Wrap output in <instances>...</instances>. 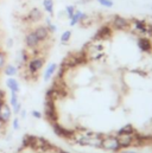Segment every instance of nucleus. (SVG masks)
<instances>
[{"mask_svg": "<svg viewBox=\"0 0 152 153\" xmlns=\"http://www.w3.org/2000/svg\"><path fill=\"white\" fill-rule=\"evenodd\" d=\"M84 53L87 55L88 61H100L105 53L104 51V45L100 42H94L92 40L84 46Z\"/></svg>", "mask_w": 152, "mask_h": 153, "instance_id": "nucleus-1", "label": "nucleus"}, {"mask_svg": "<svg viewBox=\"0 0 152 153\" xmlns=\"http://www.w3.org/2000/svg\"><path fill=\"white\" fill-rule=\"evenodd\" d=\"M133 33H137V35H140V36H152V24L146 23L145 20L143 19H137V18H133L130 20V29Z\"/></svg>", "mask_w": 152, "mask_h": 153, "instance_id": "nucleus-2", "label": "nucleus"}, {"mask_svg": "<svg viewBox=\"0 0 152 153\" xmlns=\"http://www.w3.org/2000/svg\"><path fill=\"white\" fill-rule=\"evenodd\" d=\"M100 149H102L106 152H110V153L120 152L121 151V147H120V144L118 141L116 134L115 135H105V137H102V141H101Z\"/></svg>", "mask_w": 152, "mask_h": 153, "instance_id": "nucleus-3", "label": "nucleus"}, {"mask_svg": "<svg viewBox=\"0 0 152 153\" xmlns=\"http://www.w3.org/2000/svg\"><path fill=\"white\" fill-rule=\"evenodd\" d=\"M44 63H45V59L42 56L31 57L30 61L26 63L28 64V74H30L31 76H35L36 74H38L43 69Z\"/></svg>", "mask_w": 152, "mask_h": 153, "instance_id": "nucleus-4", "label": "nucleus"}, {"mask_svg": "<svg viewBox=\"0 0 152 153\" xmlns=\"http://www.w3.org/2000/svg\"><path fill=\"white\" fill-rule=\"evenodd\" d=\"M51 126H52V129H54L55 134H56L57 137H60V138H64V139L70 140V139H73V138L75 137V134H76L75 131H73V129H69V128H67V127L61 126V125L58 123V121H57V122L51 123Z\"/></svg>", "mask_w": 152, "mask_h": 153, "instance_id": "nucleus-5", "label": "nucleus"}, {"mask_svg": "<svg viewBox=\"0 0 152 153\" xmlns=\"http://www.w3.org/2000/svg\"><path fill=\"white\" fill-rule=\"evenodd\" d=\"M110 25L115 31H127L130 29V20L121 16H114Z\"/></svg>", "mask_w": 152, "mask_h": 153, "instance_id": "nucleus-6", "label": "nucleus"}, {"mask_svg": "<svg viewBox=\"0 0 152 153\" xmlns=\"http://www.w3.org/2000/svg\"><path fill=\"white\" fill-rule=\"evenodd\" d=\"M112 33H113V29L111 27V25L105 24L101 27H99V30L95 32V35L93 37V40L94 42H104V40H107L108 38L112 37Z\"/></svg>", "mask_w": 152, "mask_h": 153, "instance_id": "nucleus-7", "label": "nucleus"}, {"mask_svg": "<svg viewBox=\"0 0 152 153\" xmlns=\"http://www.w3.org/2000/svg\"><path fill=\"white\" fill-rule=\"evenodd\" d=\"M116 138L121 150H127L131 146H134V134H116Z\"/></svg>", "mask_w": 152, "mask_h": 153, "instance_id": "nucleus-8", "label": "nucleus"}, {"mask_svg": "<svg viewBox=\"0 0 152 153\" xmlns=\"http://www.w3.org/2000/svg\"><path fill=\"white\" fill-rule=\"evenodd\" d=\"M40 44H42V42L37 38V36L35 35L34 30L32 31H29L26 33V36H25V45H26V48L29 50L37 49V48L40 46Z\"/></svg>", "mask_w": 152, "mask_h": 153, "instance_id": "nucleus-9", "label": "nucleus"}, {"mask_svg": "<svg viewBox=\"0 0 152 153\" xmlns=\"http://www.w3.org/2000/svg\"><path fill=\"white\" fill-rule=\"evenodd\" d=\"M137 45L139 50L144 53H151L152 52V40L146 36H140L137 40Z\"/></svg>", "mask_w": 152, "mask_h": 153, "instance_id": "nucleus-10", "label": "nucleus"}, {"mask_svg": "<svg viewBox=\"0 0 152 153\" xmlns=\"http://www.w3.org/2000/svg\"><path fill=\"white\" fill-rule=\"evenodd\" d=\"M12 108L8 103H4L1 107H0V121L4 123V125H7L11 119H12Z\"/></svg>", "mask_w": 152, "mask_h": 153, "instance_id": "nucleus-11", "label": "nucleus"}, {"mask_svg": "<svg viewBox=\"0 0 152 153\" xmlns=\"http://www.w3.org/2000/svg\"><path fill=\"white\" fill-rule=\"evenodd\" d=\"M34 32H35V35L37 36V38L42 42V43H44V42H48L49 39H50V32H49V30H48V27L45 26V25H38L37 27L34 30Z\"/></svg>", "mask_w": 152, "mask_h": 153, "instance_id": "nucleus-12", "label": "nucleus"}, {"mask_svg": "<svg viewBox=\"0 0 152 153\" xmlns=\"http://www.w3.org/2000/svg\"><path fill=\"white\" fill-rule=\"evenodd\" d=\"M42 18H43V13H42V11L39 8H37V7L32 8L28 13V16H26V20H29L30 23H37Z\"/></svg>", "mask_w": 152, "mask_h": 153, "instance_id": "nucleus-13", "label": "nucleus"}, {"mask_svg": "<svg viewBox=\"0 0 152 153\" xmlns=\"http://www.w3.org/2000/svg\"><path fill=\"white\" fill-rule=\"evenodd\" d=\"M57 73V64L56 63H50L45 70H44V74H43V78L44 81H49L51 77H54V75Z\"/></svg>", "mask_w": 152, "mask_h": 153, "instance_id": "nucleus-14", "label": "nucleus"}, {"mask_svg": "<svg viewBox=\"0 0 152 153\" xmlns=\"http://www.w3.org/2000/svg\"><path fill=\"white\" fill-rule=\"evenodd\" d=\"M6 87L10 89V91L19 93V90H20V84H19L18 79H16L14 77H8V78H6Z\"/></svg>", "mask_w": 152, "mask_h": 153, "instance_id": "nucleus-15", "label": "nucleus"}, {"mask_svg": "<svg viewBox=\"0 0 152 153\" xmlns=\"http://www.w3.org/2000/svg\"><path fill=\"white\" fill-rule=\"evenodd\" d=\"M45 119L50 122V123H54V122H57L58 121V114H57V109H45Z\"/></svg>", "mask_w": 152, "mask_h": 153, "instance_id": "nucleus-16", "label": "nucleus"}, {"mask_svg": "<svg viewBox=\"0 0 152 153\" xmlns=\"http://www.w3.org/2000/svg\"><path fill=\"white\" fill-rule=\"evenodd\" d=\"M2 73L7 77H13L18 74V68L16 65H13V64H7L2 69Z\"/></svg>", "mask_w": 152, "mask_h": 153, "instance_id": "nucleus-17", "label": "nucleus"}, {"mask_svg": "<svg viewBox=\"0 0 152 153\" xmlns=\"http://www.w3.org/2000/svg\"><path fill=\"white\" fill-rule=\"evenodd\" d=\"M136 133H137V131H136V128H134L131 123L125 125L124 127H121V128L116 132V134H136Z\"/></svg>", "mask_w": 152, "mask_h": 153, "instance_id": "nucleus-18", "label": "nucleus"}, {"mask_svg": "<svg viewBox=\"0 0 152 153\" xmlns=\"http://www.w3.org/2000/svg\"><path fill=\"white\" fill-rule=\"evenodd\" d=\"M83 12L82 11H78V10H76L75 13H74V16L72 17V19H70V26H75V25H77L80 22H81V19H82V17H83Z\"/></svg>", "mask_w": 152, "mask_h": 153, "instance_id": "nucleus-19", "label": "nucleus"}, {"mask_svg": "<svg viewBox=\"0 0 152 153\" xmlns=\"http://www.w3.org/2000/svg\"><path fill=\"white\" fill-rule=\"evenodd\" d=\"M42 5L46 13H49L50 16L54 14V0H43Z\"/></svg>", "mask_w": 152, "mask_h": 153, "instance_id": "nucleus-20", "label": "nucleus"}, {"mask_svg": "<svg viewBox=\"0 0 152 153\" xmlns=\"http://www.w3.org/2000/svg\"><path fill=\"white\" fill-rule=\"evenodd\" d=\"M19 56H20V59H19V61H20V65L26 64V63L30 61V58H31V56H30V53H29L28 50H23V51H20Z\"/></svg>", "mask_w": 152, "mask_h": 153, "instance_id": "nucleus-21", "label": "nucleus"}, {"mask_svg": "<svg viewBox=\"0 0 152 153\" xmlns=\"http://www.w3.org/2000/svg\"><path fill=\"white\" fill-rule=\"evenodd\" d=\"M6 61H7V56H6V52L0 50V71H2V69L5 68L6 65Z\"/></svg>", "mask_w": 152, "mask_h": 153, "instance_id": "nucleus-22", "label": "nucleus"}, {"mask_svg": "<svg viewBox=\"0 0 152 153\" xmlns=\"http://www.w3.org/2000/svg\"><path fill=\"white\" fill-rule=\"evenodd\" d=\"M70 39H72V31H69V30L64 31V32L61 35V42H62L63 44H67Z\"/></svg>", "mask_w": 152, "mask_h": 153, "instance_id": "nucleus-23", "label": "nucleus"}, {"mask_svg": "<svg viewBox=\"0 0 152 153\" xmlns=\"http://www.w3.org/2000/svg\"><path fill=\"white\" fill-rule=\"evenodd\" d=\"M45 22H46V23H45V26L48 27V30H49V32H50V33H54V32H56V31H57V26H56L55 24H52V23L50 22V19H49V18H46V19H45Z\"/></svg>", "mask_w": 152, "mask_h": 153, "instance_id": "nucleus-24", "label": "nucleus"}, {"mask_svg": "<svg viewBox=\"0 0 152 153\" xmlns=\"http://www.w3.org/2000/svg\"><path fill=\"white\" fill-rule=\"evenodd\" d=\"M19 102V99H18V93H14V91H11V99H10V106L13 107L16 106L17 103Z\"/></svg>", "mask_w": 152, "mask_h": 153, "instance_id": "nucleus-25", "label": "nucleus"}, {"mask_svg": "<svg viewBox=\"0 0 152 153\" xmlns=\"http://www.w3.org/2000/svg\"><path fill=\"white\" fill-rule=\"evenodd\" d=\"M75 11H76V7L74 6V5H68V6L66 7V13H67V17H68L69 19H72V17L74 16Z\"/></svg>", "mask_w": 152, "mask_h": 153, "instance_id": "nucleus-26", "label": "nucleus"}, {"mask_svg": "<svg viewBox=\"0 0 152 153\" xmlns=\"http://www.w3.org/2000/svg\"><path fill=\"white\" fill-rule=\"evenodd\" d=\"M101 6H104V7H107V8H111V7H113L114 6V2L112 0H96Z\"/></svg>", "mask_w": 152, "mask_h": 153, "instance_id": "nucleus-27", "label": "nucleus"}, {"mask_svg": "<svg viewBox=\"0 0 152 153\" xmlns=\"http://www.w3.org/2000/svg\"><path fill=\"white\" fill-rule=\"evenodd\" d=\"M12 128L14 131H18L20 128V119H19V116L12 119Z\"/></svg>", "mask_w": 152, "mask_h": 153, "instance_id": "nucleus-28", "label": "nucleus"}, {"mask_svg": "<svg viewBox=\"0 0 152 153\" xmlns=\"http://www.w3.org/2000/svg\"><path fill=\"white\" fill-rule=\"evenodd\" d=\"M11 108H12V112H13L14 114H16V115H19L20 111L23 109V108H22V102L19 101V102H18V103H17L16 106H13V107H11Z\"/></svg>", "mask_w": 152, "mask_h": 153, "instance_id": "nucleus-29", "label": "nucleus"}, {"mask_svg": "<svg viewBox=\"0 0 152 153\" xmlns=\"http://www.w3.org/2000/svg\"><path fill=\"white\" fill-rule=\"evenodd\" d=\"M31 115H32L34 117H36V119H42V117H43L42 112H39V111H32V112H31Z\"/></svg>", "mask_w": 152, "mask_h": 153, "instance_id": "nucleus-30", "label": "nucleus"}, {"mask_svg": "<svg viewBox=\"0 0 152 153\" xmlns=\"http://www.w3.org/2000/svg\"><path fill=\"white\" fill-rule=\"evenodd\" d=\"M6 101H5V93L2 91V90H0V107L5 103Z\"/></svg>", "mask_w": 152, "mask_h": 153, "instance_id": "nucleus-31", "label": "nucleus"}, {"mask_svg": "<svg viewBox=\"0 0 152 153\" xmlns=\"http://www.w3.org/2000/svg\"><path fill=\"white\" fill-rule=\"evenodd\" d=\"M19 115H20V116H19V119L25 120V119H26V115H28V113H26V111H25V109H22V111H20V113H19Z\"/></svg>", "mask_w": 152, "mask_h": 153, "instance_id": "nucleus-32", "label": "nucleus"}, {"mask_svg": "<svg viewBox=\"0 0 152 153\" xmlns=\"http://www.w3.org/2000/svg\"><path fill=\"white\" fill-rule=\"evenodd\" d=\"M12 45H13V40H12L11 38L7 39V46H8V48H11Z\"/></svg>", "mask_w": 152, "mask_h": 153, "instance_id": "nucleus-33", "label": "nucleus"}, {"mask_svg": "<svg viewBox=\"0 0 152 153\" xmlns=\"http://www.w3.org/2000/svg\"><path fill=\"white\" fill-rule=\"evenodd\" d=\"M4 128H5V125L0 121V132H1V131H4Z\"/></svg>", "mask_w": 152, "mask_h": 153, "instance_id": "nucleus-34", "label": "nucleus"}, {"mask_svg": "<svg viewBox=\"0 0 152 153\" xmlns=\"http://www.w3.org/2000/svg\"><path fill=\"white\" fill-rule=\"evenodd\" d=\"M58 152L60 153H70V152H68V151H64V150H58Z\"/></svg>", "mask_w": 152, "mask_h": 153, "instance_id": "nucleus-35", "label": "nucleus"}, {"mask_svg": "<svg viewBox=\"0 0 152 153\" xmlns=\"http://www.w3.org/2000/svg\"><path fill=\"white\" fill-rule=\"evenodd\" d=\"M125 153H137V152H136V151H130V150H127Z\"/></svg>", "mask_w": 152, "mask_h": 153, "instance_id": "nucleus-36", "label": "nucleus"}, {"mask_svg": "<svg viewBox=\"0 0 152 153\" xmlns=\"http://www.w3.org/2000/svg\"><path fill=\"white\" fill-rule=\"evenodd\" d=\"M150 8H151V11H152V5H151V7H150Z\"/></svg>", "mask_w": 152, "mask_h": 153, "instance_id": "nucleus-37", "label": "nucleus"}, {"mask_svg": "<svg viewBox=\"0 0 152 153\" xmlns=\"http://www.w3.org/2000/svg\"><path fill=\"white\" fill-rule=\"evenodd\" d=\"M108 153H110V152H108Z\"/></svg>", "mask_w": 152, "mask_h": 153, "instance_id": "nucleus-38", "label": "nucleus"}]
</instances>
